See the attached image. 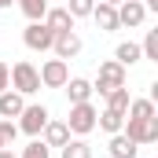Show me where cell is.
Here are the masks:
<instances>
[{
  "instance_id": "obj_12",
  "label": "cell",
  "mask_w": 158,
  "mask_h": 158,
  "mask_svg": "<svg viewBox=\"0 0 158 158\" xmlns=\"http://www.w3.org/2000/svg\"><path fill=\"white\" fill-rule=\"evenodd\" d=\"M22 107H26L22 92H15V88H4V92H0V118H19Z\"/></svg>"
},
{
  "instance_id": "obj_18",
  "label": "cell",
  "mask_w": 158,
  "mask_h": 158,
  "mask_svg": "<svg viewBox=\"0 0 158 158\" xmlns=\"http://www.w3.org/2000/svg\"><path fill=\"white\" fill-rule=\"evenodd\" d=\"M19 7H22V15H26L30 22H40L52 4H48V0H19Z\"/></svg>"
},
{
  "instance_id": "obj_14",
  "label": "cell",
  "mask_w": 158,
  "mask_h": 158,
  "mask_svg": "<svg viewBox=\"0 0 158 158\" xmlns=\"http://www.w3.org/2000/svg\"><path fill=\"white\" fill-rule=\"evenodd\" d=\"M136 155H140V143H132L125 132L110 136V158H136Z\"/></svg>"
},
{
  "instance_id": "obj_1",
  "label": "cell",
  "mask_w": 158,
  "mask_h": 158,
  "mask_svg": "<svg viewBox=\"0 0 158 158\" xmlns=\"http://www.w3.org/2000/svg\"><path fill=\"white\" fill-rule=\"evenodd\" d=\"M96 107L92 103H70V118H66V129L74 132V136H88L92 129H96Z\"/></svg>"
},
{
  "instance_id": "obj_5",
  "label": "cell",
  "mask_w": 158,
  "mask_h": 158,
  "mask_svg": "<svg viewBox=\"0 0 158 158\" xmlns=\"http://www.w3.org/2000/svg\"><path fill=\"white\" fill-rule=\"evenodd\" d=\"M19 129H22V132H26V136H40V129H44V125H48V118H52V114H48V107H40V103H30V107H22V114H19Z\"/></svg>"
},
{
  "instance_id": "obj_17",
  "label": "cell",
  "mask_w": 158,
  "mask_h": 158,
  "mask_svg": "<svg viewBox=\"0 0 158 158\" xmlns=\"http://www.w3.org/2000/svg\"><path fill=\"white\" fill-rule=\"evenodd\" d=\"M114 59H118L121 66H132V63H140V59H143V52H140V44H132V40H125V44H118V52H114Z\"/></svg>"
},
{
  "instance_id": "obj_8",
  "label": "cell",
  "mask_w": 158,
  "mask_h": 158,
  "mask_svg": "<svg viewBox=\"0 0 158 158\" xmlns=\"http://www.w3.org/2000/svg\"><path fill=\"white\" fill-rule=\"evenodd\" d=\"M143 19H147V7L140 4V0H121L118 4V26H143Z\"/></svg>"
},
{
  "instance_id": "obj_11",
  "label": "cell",
  "mask_w": 158,
  "mask_h": 158,
  "mask_svg": "<svg viewBox=\"0 0 158 158\" xmlns=\"http://www.w3.org/2000/svg\"><path fill=\"white\" fill-rule=\"evenodd\" d=\"M92 19H96V26H99L103 33H114V30H118V7H114V4H103V0H99V4L92 7Z\"/></svg>"
},
{
  "instance_id": "obj_23",
  "label": "cell",
  "mask_w": 158,
  "mask_h": 158,
  "mask_svg": "<svg viewBox=\"0 0 158 158\" xmlns=\"http://www.w3.org/2000/svg\"><path fill=\"white\" fill-rule=\"evenodd\" d=\"M15 136H19V125H15V121H0V151H4V147H11V143H15Z\"/></svg>"
},
{
  "instance_id": "obj_4",
  "label": "cell",
  "mask_w": 158,
  "mask_h": 158,
  "mask_svg": "<svg viewBox=\"0 0 158 158\" xmlns=\"http://www.w3.org/2000/svg\"><path fill=\"white\" fill-rule=\"evenodd\" d=\"M125 85V66H121L118 59H107V63H99V77L92 85V92H99V96H107L110 88H121Z\"/></svg>"
},
{
  "instance_id": "obj_20",
  "label": "cell",
  "mask_w": 158,
  "mask_h": 158,
  "mask_svg": "<svg viewBox=\"0 0 158 158\" xmlns=\"http://www.w3.org/2000/svg\"><path fill=\"white\" fill-rule=\"evenodd\" d=\"M107 107H110V110H121V114L129 110V88H125V85L107 92Z\"/></svg>"
},
{
  "instance_id": "obj_13",
  "label": "cell",
  "mask_w": 158,
  "mask_h": 158,
  "mask_svg": "<svg viewBox=\"0 0 158 158\" xmlns=\"http://www.w3.org/2000/svg\"><path fill=\"white\" fill-rule=\"evenodd\" d=\"M40 132H44V143H48V147H63V143L70 140V129H66V121H52V118H48V125H44Z\"/></svg>"
},
{
  "instance_id": "obj_26",
  "label": "cell",
  "mask_w": 158,
  "mask_h": 158,
  "mask_svg": "<svg viewBox=\"0 0 158 158\" xmlns=\"http://www.w3.org/2000/svg\"><path fill=\"white\" fill-rule=\"evenodd\" d=\"M4 88H11V66L0 59V92H4Z\"/></svg>"
},
{
  "instance_id": "obj_25",
  "label": "cell",
  "mask_w": 158,
  "mask_h": 158,
  "mask_svg": "<svg viewBox=\"0 0 158 158\" xmlns=\"http://www.w3.org/2000/svg\"><path fill=\"white\" fill-rule=\"evenodd\" d=\"M22 158H48V143L44 140H33L30 147H22Z\"/></svg>"
},
{
  "instance_id": "obj_19",
  "label": "cell",
  "mask_w": 158,
  "mask_h": 158,
  "mask_svg": "<svg viewBox=\"0 0 158 158\" xmlns=\"http://www.w3.org/2000/svg\"><path fill=\"white\" fill-rule=\"evenodd\" d=\"M125 118H155V99H129Z\"/></svg>"
},
{
  "instance_id": "obj_27",
  "label": "cell",
  "mask_w": 158,
  "mask_h": 158,
  "mask_svg": "<svg viewBox=\"0 0 158 158\" xmlns=\"http://www.w3.org/2000/svg\"><path fill=\"white\" fill-rule=\"evenodd\" d=\"M0 158H19V155H11V147H4V151H0Z\"/></svg>"
},
{
  "instance_id": "obj_16",
  "label": "cell",
  "mask_w": 158,
  "mask_h": 158,
  "mask_svg": "<svg viewBox=\"0 0 158 158\" xmlns=\"http://www.w3.org/2000/svg\"><path fill=\"white\" fill-rule=\"evenodd\" d=\"M96 125H99V129H107V132L114 136V132H121V125H125V114H121V110H110V107H107L103 114H96Z\"/></svg>"
},
{
  "instance_id": "obj_24",
  "label": "cell",
  "mask_w": 158,
  "mask_h": 158,
  "mask_svg": "<svg viewBox=\"0 0 158 158\" xmlns=\"http://www.w3.org/2000/svg\"><path fill=\"white\" fill-rule=\"evenodd\" d=\"M92 7H96V0H70V4H66V11H70L74 19H85V15H92Z\"/></svg>"
},
{
  "instance_id": "obj_30",
  "label": "cell",
  "mask_w": 158,
  "mask_h": 158,
  "mask_svg": "<svg viewBox=\"0 0 158 158\" xmlns=\"http://www.w3.org/2000/svg\"><path fill=\"white\" fill-rule=\"evenodd\" d=\"M140 4H143V0H140Z\"/></svg>"
},
{
  "instance_id": "obj_6",
  "label": "cell",
  "mask_w": 158,
  "mask_h": 158,
  "mask_svg": "<svg viewBox=\"0 0 158 158\" xmlns=\"http://www.w3.org/2000/svg\"><path fill=\"white\" fill-rule=\"evenodd\" d=\"M37 74H40V85H48V88H63V85L70 81V70H66V59H48V63L40 66Z\"/></svg>"
},
{
  "instance_id": "obj_7",
  "label": "cell",
  "mask_w": 158,
  "mask_h": 158,
  "mask_svg": "<svg viewBox=\"0 0 158 158\" xmlns=\"http://www.w3.org/2000/svg\"><path fill=\"white\" fill-rule=\"evenodd\" d=\"M22 40H26V48H33V52H48L52 40H55V33H52L44 22H30V26L22 30Z\"/></svg>"
},
{
  "instance_id": "obj_28",
  "label": "cell",
  "mask_w": 158,
  "mask_h": 158,
  "mask_svg": "<svg viewBox=\"0 0 158 158\" xmlns=\"http://www.w3.org/2000/svg\"><path fill=\"white\" fill-rule=\"evenodd\" d=\"M11 4H15V0H0V7H11Z\"/></svg>"
},
{
  "instance_id": "obj_9",
  "label": "cell",
  "mask_w": 158,
  "mask_h": 158,
  "mask_svg": "<svg viewBox=\"0 0 158 158\" xmlns=\"http://www.w3.org/2000/svg\"><path fill=\"white\" fill-rule=\"evenodd\" d=\"M40 22H44L52 33H70V30H74V15H70L66 7H48Z\"/></svg>"
},
{
  "instance_id": "obj_29",
  "label": "cell",
  "mask_w": 158,
  "mask_h": 158,
  "mask_svg": "<svg viewBox=\"0 0 158 158\" xmlns=\"http://www.w3.org/2000/svg\"><path fill=\"white\" fill-rule=\"evenodd\" d=\"M103 4H114V7H118V4H121V0H103Z\"/></svg>"
},
{
  "instance_id": "obj_15",
  "label": "cell",
  "mask_w": 158,
  "mask_h": 158,
  "mask_svg": "<svg viewBox=\"0 0 158 158\" xmlns=\"http://www.w3.org/2000/svg\"><path fill=\"white\" fill-rule=\"evenodd\" d=\"M63 88H66L70 103H88V96H92V85H88L85 77H70L66 85H63Z\"/></svg>"
},
{
  "instance_id": "obj_22",
  "label": "cell",
  "mask_w": 158,
  "mask_h": 158,
  "mask_svg": "<svg viewBox=\"0 0 158 158\" xmlns=\"http://www.w3.org/2000/svg\"><path fill=\"white\" fill-rule=\"evenodd\" d=\"M140 52H143V59H155L158 63V30H147V37L140 44Z\"/></svg>"
},
{
  "instance_id": "obj_21",
  "label": "cell",
  "mask_w": 158,
  "mask_h": 158,
  "mask_svg": "<svg viewBox=\"0 0 158 158\" xmlns=\"http://www.w3.org/2000/svg\"><path fill=\"white\" fill-rule=\"evenodd\" d=\"M63 158H92V147L85 140H66L63 143Z\"/></svg>"
},
{
  "instance_id": "obj_3",
  "label": "cell",
  "mask_w": 158,
  "mask_h": 158,
  "mask_svg": "<svg viewBox=\"0 0 158 158\" xmlns=\"http://www.w3.org/2000/svg\"><path fill=\"white\" fill-rule=\"evenodd\" d=\"M121 132L132 140V143H155L158 140V118H129L125 125H121Z\"/></svg>"
},
{
  "instance_id": "obj_2",
  "label": "cell",
  "mask_w": 158,
  "mask_h": 158,
  "mask_svg": "<svg viewBox=\"0 0 158 158\" xmlns=\"http://www.w3.org/2000/svg\"><path fill=\"white\" fill-rule=\"evenodd\" d=\"M11 88H15V92H22V96H33V92L40 88L37 66H33V63H26V59H22V63H15V66H11Z\"/></svg>"
},
{
  "instance_id": "obj_10",
  "label": "cell",
  "mask_w": 158,
  "mask_h": 158,
  "mask_svg": "<svg viewBox=\"0 0 158 158\" xmlns=\"http://www.w3.org/2000/svg\"><path fill=\"white\" fill-rule=\"evenodd\" d=\"M52 48H55V59H74V55H81V37L74 30L70 33H55Z\"/></svg>"
}]
</instances>
